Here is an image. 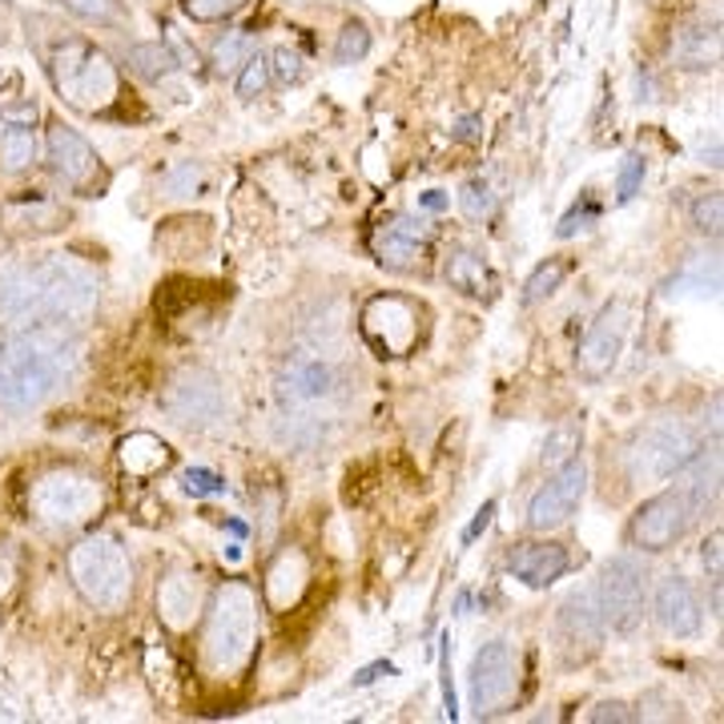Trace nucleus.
<instances>
[{"instance_id":"23","label":"nucleus","mask_w":724,"mask_h":724,"mask_svg":"<svg viewBox=\"0 0 724 724\" xmlns=\"http://www.w3.org/2000/svg\"><path fill=\"white\" fill-rule=\"evenodd\" d=\"M118 459L133 479H153L157 471H165L173 463V451L153 431H133L130 439H121Z\"/></svg>"},{"instance_id":"16","label":"nucleus","mask_w":724,"mask_h":724,"mask_svg":"<svg viewBox=\"0 0 724 724\" xmlns=\"http://www.w3.org/2000/svg\"><path fill=\"white\" fill-rule=\"evenodd\" d=\"M338 387H343V375H338L335 363L326 355H306V350H298L282 367L278 379V395L286 407H323V402L335 399Z\"/></svg>"},{"instance_id":"45","label":"nucleus","mask_w":724,"mask_h":724,"mask_svg":"<svg viewBox=\"0 0 724 724\" xmlns=\"http://www.w3.org/2000/svg\"><path fill=\"white\" fill-rule=\"evenodd\" d=\"M491 516H496V499H487L483 508L476 511V519H471V528L463 531V543H476L479 536H483V531L491 528Z\"/></svg>"},{"instance_id":"26","label":"nucleus","mask_w":724,"mask_h":724,"mask_svg":"<svg viewBox=\"0 0 724 724\" xmlns=\"http://www.w3.org/2000/svg\"><path fill=\"white\" fill-rule=\"evenodd\" d=\"M125 65H130L137 77H145V81H165V77H170L177 65H182V61L173 57L170 44H162V41H141V44H133L130 53H125Z\"/></svg>"},{"instance_id":"20","label":"nucleus","mask_w":724,"mask_h":724,"mask_svg":"<svg viewBox=\"0 0 724 724\" xmlns=\"http://www.w3.org/2000/svg\"><path fill=\"white\" fill-rule=\"evenodd\" d=\"M568 568H572V555L555 540H528L508 552V572L528 588H552Z\"/></svg>"},{"instance_id":"3","label":"nucleus","mask_w":724,"mask_h":724,"mask_svg":"<svg viewBox=\"0 0 724 724\" xmlns=\"http://www.w3.org/2000/svg\"><path fill=\"white\" fill-rule=\"evenodd\" d=\"M77 367V346L65 326H29L0 343V407L33 411L65 387Z\"/></svg>"},{"instance_id":"13","label":"nucleus","mask_w":724,"mask_h":724,"mask_svg":"<svg viewBox=\"0 0 724 724\" xmlns=\"http://www.w3.org/2000/svg\"><path fill=\"white\" fill-rule=\"evenodd\" d=\"M226 395H222V379L206 367H185L177 370L162 390V411L177 427H206L222 415Z\"/></svg>"},{"instance_id":"29","label":"nucleus","mask_w":724,"mask_h":724,"mask_svg":"<svg viewBox=\"0 0 724 724\" xmlns=\"http://www.w3.org/2000/svg\"><path fill=\"white\" fill-rule=\"evenodd\" d=\"M249 57H254V37L242 33V29H238V33L217 37L214 49H210V61H214L217 73H238Z\"/></svg>"},{"instance_id":"33","label":"nucleus","mask_w":724,"mask_h":724,"mask_svg":"<svg viewBox=\"0 0 724 724\" xmlns=\"http://www.w3.org/2000/svg\"><path fill=\"white\" fill-rule=\"evenodd\" d=\"M644 173H649V162L640 153H628L616 170V206H628L644 190Z\"/></svg>"},{"instance_id":"4","label":"nucleus","mask_w":724,"mask_h":724,"mask_svg":"<svg viewBox=\"0 0 724 724\" xmlns=\"http://www.w3.org/2000/svg\"><path fill=\"white\" fill-rule=\"evenodd\" d=\"M258 652V592L246 580H226L202 612L197 660L210 681H242Z\"/></svg>"},{"instance_id":"42","label":"nucleus","mask_w":724,"mask_h":724,"mask_svg":"<svg viewBox=\"0 0 724 724\" xmlns=\"http://www.w3.org/2000/svg\"><path fill=\"white\" fill-rule=\"evenodd\" d=\"M439 644H443V652H439V672H443V676H439V684H443V704H447V716H459V704H455V684H451V632H443V640H439Z\"/></svg>"},{"instance_id":"46","label":"nucleus","mask_w":724,"mask_h":724,"mask_svg":"<svg viewBox=\"0 0 724 724\" xmlns=\"http://www.w3.org/2000/svg\"><path fill=\"white\" fill-rule=\"evenodd\" d=\"M704 568H708V575H713V584H721V528L704 540Z\"/></svg>"},{"instance_id":"30","label":"nucleus","mask_w":724,"mask_h":724,"mask_svg":"<svg viewBox=\"0 0 724 724\" xmlns=\"http://www.w3.org/2000/svg\"><path fill=\"white\" fill-rule=\"evenodd\" d=\"M370 53V29L363 21H346L335 44V65H358Z\"/></svg>"},{"instance_id":"18","label":"nucleus","mask_w":724,"mask_h":724,"mask_svg":"<svg viewBox=\"0 0 724 724\" xmlns=\"http://www.w3.org/2000/svg\"><path fill=\"white\" fill-rule=\"evenodd\" d=\"M306 588H310V555L298 543H286L282 552H274L271 568L262 575V600L271 612H290L303 604Z\"/></svg>"},{"instance_id":"34","label":"nucleus","mask_w":724,"mask_h":724,"mask_svg":"<svg viewBox=\"0 0 724 724\" xmlns=\"http://www.w3.org/2000/svg\"><path fill=\"white\" fill-rule=\"evenodd\" d=\"M600 222V202L592 194H584V202H575L568 214L560 217V226H555V238H575L580 230H592Z\"/></svg>"},{"instance_id":"7","label":"nucleus","mask_w":724,"mask_h":724,"mask_svg":"<svg viewBox=\"0 0 724 724\" xmlns=\"http://www.w3.org/2000/svg\"><path fill=\"white\" fill-rule=\"evenodd\" d=\"M701 451V435L684 419H656L644 422L620 451L628 483H664L676 471H684L692 455Z\"/></svg>"},{"instance_id":"39","label":"nucleus","mask_w":724,"mask_h":724,"mask_svg":"<svg viewBox=\"0 0 724 724\" xmlns=\"http://www.w3.org/2000/svg\"><path fill=\"white\" fill-rule=\"evenodd\" d=\"M721 210H724V197L716 194H701L696 202H692V226L701 230V234H721Z\"/></svg>"},{"instance_id":"6","label":"nucleus","mask_w":724,"mask_h":724,"mask_svg":"<svg viewBox=\"0 0 724 724\" xmlns=\"http://www.w3.org/2000/svg\"><path fill=\"white\" fill-rule=\"evenodd\" d=\"M49 77H53L57 93L73 109H85V113H105L121 101L118 65L93 41L57 44L53 61H49Z\"/></svg>"},{"instance_id":"36","label":"nucleus","mask_w":724,"mask_h":724,"mask_svg":"<svg viewBox=\"0 0 724 724\" xmlns=\"http://www.w3.org/2000/svg\"><path fill=\"white\" fill-rule=\"evenodd\" d=\"M202 182H206V170L197 162H185V165H177V170H170L165 173V194L170 197H190L194 190H202Z\"/></svg>"},{"instance_id":"11","label":"nucleus","mask_w":724,"mask_h":724,"mask_svg":"<svg viewBox=\"0 0 724 724\" xmlns=\"http://www.w3.org/2000/svg\"><path fill=\"white\" fill-rule=\"evenodd\" d=\"M644 592H649V572L636 555H616L604 563V575L595 584V604L604 628L612 632H632L644 620Z\"/></svg>"},{"instance_id":"41","label":"nucleus","mask_w":724,"mask_h":724,"mask_svg":"<svg viewBox=\"0 0 724 724\" xmlns=\"http://www.w3.org/2000/svg\"><path fill=\"white\" fill-rule=\"evenodd\" d=\"M575 451H580V431L575 427H560L548 439V447H543V463H568Z\"/></svg>"},{"instance_id":"19","label":"nucleus","mask_w":724,"mask_h":724,"mask_svg":"<svg viewBox=\"0 0 724 724\" xmlns=\"http://www.w3.org/2000/svg\"><path fill=\"white\" fill-rule=\"evenodd\" d=\"M652 612H656L660 628L672 632V636H696L704 624V608L696 588L684 580V575H664L652 595Z\"/></svg>"},{"instance_id":"27","label":"nucleus","mask_w":724,"mask_h":724,"mask_svg":"<svg viewBox=\"0 0 724 724\" xmlns=\"http://www.w3.org/2000/svg\"><path fill=\"white\" fill-rule=\"evenodd\" d=\"M422 246H427V242L402 238V234H395V230H387V226H383L379 238H375L379 262L390 266V271H415V266H422Z\"/></svg>"},{"instance_id":"48","label":"nucleus","mask_w":724,"mask_h":724,"mask_svg":"<svg viewBox=\"0 0 724 724\" xmlns=\"http://www.w3.org/2000/svg\"><path fill=\"white\" fill-rule=\"evenodd\" d=\"M383 672H387V676H395V672H399V669H395V664H387V660H379V664H367V669L358 672V676H355V684H358V689H367V684H375V681H379Z\"/></svg>"},{"instance_id":"44","label":"nucleus","mask_w":724,"mask_h":724,"mask_svg":"<svg viewBox=\"0 0 724 724\" xmlns=\"http://www.w3.org/2000/svg\"><path fill=\"white\" fill-rule=\"evenodd\" d=\"M274 69H278L282 81H298V73H303V57L294 53V49H278V53H274Z\"/></svg>"},{"instance_id":"8","label":"nucleus","mask_w":724,"mask_h":724,"mask_svg":"<svg viewBox=\"0 0 724 724\" xmlns=\"http://www.w3.org/2000/svg\"><path fill=\"white\" fill-rule=\"evenodd\" d=\"M29 508L41 519L44 528L77 531L93 523L105 508V487L98 476H89L81 467H57L44 471L29 491Z\"/></svg>"},{"instance_id":"47","label":"nucleus","mask_w":724,"mask_h":724,"mask_svg":"<svg viewBox=\"0 0 724 724\" xmlns=\"http://www.w3.org/2000/svg\"><path fill=\"white\" fill-rule=\"evenodd\" d=\"M592 721H632V713H628V704H620V701H604V704H595Z\"/></svg>"},{"instance_id":"1","label":"nucleus","mask_w":724,"mask_h":724,"mask_svg":"<svg viewBox=\"0 0 724 724\" xmlns=\"http://www.w3.org/2000/svg\"><path fill=\"white\" fill-rule=\"evenodd\" d=\"M98 303V271L77 254H44L33 262H17L0 274V326L4 330L85 323Z\"/></svg>"},{"instance_id":"28","label":"nucleus","mask_w":724,"mask_h":724,"mask_svg":"<svg viewBox=\"0 0 724 724\" xmlns=\"http://www.w3.org/2000/svg\"><path fill=\"white\" fill-rule=\"evenodd\" d=\"M568 262H560V258H548V262H540L536 271L528 274V282H523V294H519V303L523 306H536V303H543V298H552L555 290H560V282L568 278Z\"/></svg>"},{"instance_id":"37","label":"nucleus","mask_w":724,"mask_h":724,"mask_svg":"<svg viewBox=\"0 0 724 724\" xmlns=\"http://www.w3.org/2000/svg\"><path fill=\"white\" fill-rule=\"evenodd\" d=\"M266 85H271V61L262 53H254L246 65L238 69V98H258Z\"/></svg>"},{"instance_id":"40","label":"nucleus","mask_w":724,"mask_h":724,"mask_svg":"<svg viewBox=\"0 0 724 724\" xmlns=\"http://www.w3.org/2000/svg\"><path fill=\"white\" fill-rule=\"evenodd\" d=\"M238 9H246V0H182V12L190 21H226Z\"/></svg>"},{"instance_id":"22","label":"nucleus","mask_w":724,"mask_h":724,"mask_svg":"<svg viewBox=\"0 0 724 724\" xmlns=\"http://www.w3.org/2000/svg\"><path fill=\"white\" fill-rule=\"evenodd\" d=\"M672 57L684 69H713L721 61V24L716 21L684 24L681 33H676V41H672Z\"/></svg>"},{"instance_id":"49","label":"nucleus","mask_w":724,"mask_h":724,"mask_svg":"<svg viewBox=\"0 0 724 724\" xmlns=\"http://www.w3.org/2000/svg\"><path fill=\"white\" fill-rule=\"evenodd\" d=\"M12 580H17V572H12V563L9 560H0V600L12 592Z\"/></svg>"},{"instance_id":"38","label":"nucleus","mask_w":724,"mask_h":724,"mask_svg":"<svg viewBox=\"0 0 724 724\" xmlns=\"http://www.w3.org/2000/svg\"><path fill=\"white\" fill-rule=\"evenodd\" d=\"M65 9H73L77 17H85V21H98V24H121V0H61Z\"/></svg>"},{"instance_id":"35","label":"nucleus","mask_w":724,"mask_h":724,"mask_svg":"<svg viewBox=\"0 0 724 724\" xmlns=\"http://www.w3.org/2000/svg\"><path fill=\"white\" fill-rule=\"evenodd\" d=\"M182 491L194 499H210V496H222L226 491V479L210 471V467H185L182 471Z\"/></svg>"},{"instance_id":"24","label":"nucleus","mask_w":724,"mask_h":724,"mask_svg":"<svg viewBox=\"0 0 724 724\" xmlns=\"http://www.w3.org/2000/svg\"><path fill=\"white\" fill-rule=\"evenodd\" d=\"M447 282H451L455 290L463 294H487L491 290V274H487L483 258L471 254V249H451L447 254V266H443Z\"/></svg>"},{"instance_id":"10","label":"nucleus","mask_w":724,"mask_h":724,"mask_svg":"<svg viewBox=\"0 0 724 724\" xmlns=\"http://www.w3.org/2000/svg\"><path fill=\"white\" fill-rule=\"evenodd\" d=\"M363 338H367L383 358H402L411 355L422 338V310L419 303L402 298V294H375L363 314Z\"/></svg>"},{"instance_id":"31","label":"nucleus","mask_w":724,"mask_h":724,"mask_svg":"<svg viewBox=\"0 0 724 724\" xmlns=\"http://www.w3.org/2000/svg\"><path fill=\"white\" fill-rule=\"evenodd\" d=\"M459 210H463L471 222H487V217L496 214V194H491V185L471 177V182L459 190Z\"/></svg>"},{"instance_id":"15","label":"nucleus","mask_w":724,"mask_h":724,"mask_svg":"<svg viewBox=\"0 0 724 724\" xmlns=\"http://www.w3.org/2000/svg\"><path fill=\"white\" fill-rule=\"evenodd\" d=\"M588 491V463L580 455H572L568 463H560L552 476L543 479V487L528 503V528L531 531H555L575 516V508L584 503Z\"/></svg>"},{"instance_id":"32","label":"nucleus","mask_w":724,"mask_h":724,"mask_svg":"<svg viewBox=\"0 0 724 724\" xmlns=\"http://www.w3.org/2000/svg\"><path fill=\"white\" fill-rule=\"evenodd\" d=\"M716 282H721L716 278V262L713 266H708V262H692L689 271H681L669 282V294H684L692 286V294H701L704 298V294H716Z\"/></svg>"},{"instance_id":"17","label":"nucleus","mask_w":724,"mask_h":724,"mask_svg":"<svg viewBox=\"0 0 724 724\" xmlns=\"http://www.w3.org/2000/svg\"><path fill=\"white\" fill-rule=\"evenodd\" d=\"M153 608H157V620H162L170 632H177V636L194 632V624L202 620V612H206V584H202V575L190 572V568H170V572L157 580Z\"/></svg>"},{"instance_id":"51","label":"nucleus","mask_w":724,"mask_h":724,"mask_svg":"<svg viewBox=\"0 0 724 724\" xmlns=\"http://www.w3.org/2000/svg\"><path fill=\"white\" fill-rule=\"evenodd\" d=\"M476 125H479V118H463V121H459V137H476V133H479Z\"/></svg>"},{"instance_id":"5","label":"nucleus","mask_w":724,"mask_h":724,"mask_svg":"<svg viewBox=\"0 0 724 724\" xmlns=\"http://www.w3.org/2000/svg\"><path fill=\"white\" fill-rule=\"evenodd\" d=\"M69 580H73L77 595L89 608H98L105 616L125 612L133 600V563L125 543L109 531H93L85 540H77L69 548Z\"/></svg>"},{"instance_id":"25","label":"nucleus","mask_w":724,"mask_h":724,"mask_svg":"<svg viewBox=\"0 0 724 724\" xmlns=\"http://www.w3.org/2000/svg\"><path fill=\"white\" fill-rule=\"evenodd\" d=\"M37 153H41V141L29 125H9V130H0V170L4 173H21L37 162Z\"/></svg>"},{"instance_id":"50","label":"nucleus","mask_w":724,"mask_h":724,"mask_svg":"<svg viewBox=\"0 0 724 724\" xmlns=\"http://www.w3.org/2000/svg\"><path fill=\"white\" fill-rule=\"evenodd\" d=\"M419 206H422V210H447V197H443V194H439V190H431V194L422 197Z\"/></svg>"},{"instance_id":"21","label":"nucleus","mask_w":724,"mask_h":724,"mask_svg":"<svg viewBox=\"0 0 724 724\" xmlns=\"http://www.w3.org/2000/svg\"><path fill=\"white\" fill-rule=\"evenodd\" d=\"M604 632L608 628H604V616H600V604H595V588H584V592H575L563 600V608H560L563 644L595 652L600 649V640H604Z\"/></svg>"},{"instance_id":"2","label":"nucleus","mask_w":724,"mask_h":724,"mask_svg":"<svg viewBox=\"0 0 724 724\" xmlns=\"http://www.w3.org/2000/svg\"><path fill=\"white\" fill-rule=\"evenodd\" d=\"M721 496V455L696 451L676 471V483L656 491L628 519V543L640 552H669L696 528V519L713 508Z\"/></svg>"},{"instance_id":"9","label":"nucleus","mask_w":724,"mask_h":724,"mask_svg":"<svg viewBox=\"0 0 724 724\" xmlns=\"http://www.w3.org/2000/svg\"><path fill=\"white\" fill-rule=\"evenodd\" d=\"M519 681H523V660L511 640H487L483 649L471 656L467 669V692H471V708L479 716L508 713L519 701Z\"/></svg>"},{"instance_id":"43","label":"nucleus","mask_w":724,"mask_h":724,"mask_svg":"<svg viewBox=\"0 0 724 724\" xmlns=\"http://www.w3.org/2000/svg\"><path fill=\"white\" fill-rule=\"evenodd\" d=\"M387 230H395V234H402V238H411V242H427V238H431V226H427L422 217H415V214L390 217Z\"/></svg>"},{"instance_id":"12","label":"nucleus","mask_w":724,"mask_h":724,"mask_svg":"<svg viewBox=\"0 0 724 724\" xmlns=\"http://www.w3.org/2000/svg\"><path fill=\"white\" fill-rule=\"evenodd\" d=\"M44 162H49V170H53L73 194L93 197L105 190V165H101L98 150H93L73 125H65V121L49 125V137H44Z\"/></svg>"},{"instance_id":"14","label":"nucleus","mask_w":724,"mask_h":724,"mask_svg":"<svg viewBox=\"0 0 724 724\" xmlns=\"http://www.w3.org/2000/svg\"><path fill=\"white\" fill-rule=\"evenodd\" d=\"M628 326H632L628 303H608L604 310L595 314L584 343L575 350V370H580V379L604 383L608 375L616 370L620 355H624V343H628Z\"/></svg>"}]
</instances>
